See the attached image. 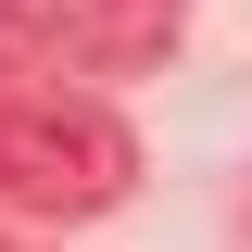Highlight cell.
I'll return each instance as SVG.
<instances>
[{
    "mask_svg": "<svg viewBox=\"0 0 252 252\" xmlns=\"http://www.w3.org/2000/svg\"><path fill=\"white\" fill-rule=\"evenodd\" d=\"M126 177H139V139L101 101H0V202H26V215H114Z\"/></svg>",
    "mask_w": 252,
    "mask_h": 252,
    "instance_id": "6da1fadb",
    "label": "cell"
},
{
    "mask_svg": "<svg viewBox=\"0 0 252 252\" xmlns=\"http://www.w3.org/2000/svg\"><path fill=\"white\" fill-rule=\"evenodd\" d=\"M51 38L76 63H101V76H126V63H164L177 0H51Z\"/></svg>",
    "mask_w": 252,
    "mask_h": 252,
    "instance_id": "7a4b0ae2",
    "label": "cell"
},
{
    "mask_svg": "<svg viewBox=\"0 0 252 252\" xmlns=\"http://www.w3.org/2000/svg\"><path fill=\"white\" fill-rule=\"evenodd\" d=\"M51 63V13H0V101H13V76H38Z\"/></svg>",
    "mask_w": 252,
    "mask_h": 252,
    "instance_id": "3957f363",
    "label": "cell"
}]
</instances>
